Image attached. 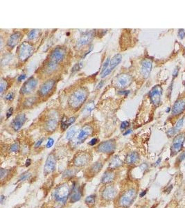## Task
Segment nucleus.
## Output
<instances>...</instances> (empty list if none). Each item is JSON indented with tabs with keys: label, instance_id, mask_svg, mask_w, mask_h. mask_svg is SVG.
I'll return each instance as SVG.
<instances>
[{
	"label": "nucleus",
	"instance_id": "1",
	"mask_svg": "<svg viewBox=\"0 0 185 208\" xmlns=\"http://www.w3.org/2000/svg\"><path fill=\"white\" fill-rule=\"evenodd\" d=\"M137 192L134 187L126 189L117 199V207L119 208H129L137 198Z\"/></svg>",
	"mask_w": 185,
	"mask_h": 208
},
{
	"label": "nucleus",
	"instance_id": "2",
	"mask_svg": "<svg viewBox=\"0 0 185 208\" xmlns=\"http://www.w3.org/2000/svg\"><path fill=\"white\" fill-rule=\"evenodd\" d=\"M72 188L67 182H63L60 185L57 186L53 192V198L56 202L64 204L70 199Z\"/></svg>",
	"mask_w": 185,
	"mask_h": 208
},
{
	"label": "nucleus",
	"instance_id": "3",
	"mask_svg": "<svg viewBox=\"0 0 185 208\" xmlns=\"http://www.w3.org/2000/svg\"><path fill=\"white\" fill-rule=\"evenodd\" d=\"M87 97V90L83 88H79L72 94L68 99V103L72 108H78L85 101Z\"/></svg>",
	"mask_w": 185,
	"mask_h": 208
},
{
	"label": "nucleus",
	"instance_id": "4",
	"mask_svg": "<svg viewBox=\"0 0 185 208\" xmlns=\"http://www.w3.org/2000/svg\"><path fill=\"white\" fill-rule=\"evenodd\" d=\"M66 51L62 47H57L53 50L49 57V61L47 63V69L49 71H53L56 68L57 65L65 58Z\"/></svg>",
	"mask_w": 185,
	"mask_h": 208
},
{
	"label": "nucleus",
	"instance_id": "5",
	"mask_svg": "<svg viewBox=\"0 0 185 208\" xmlns=\"http://www.w3.org/2000/svg\"><path fill=\"white\" fill-rule=\"evenodd\" d=\"M117 194L118 191L113 184H105L101 191V198L105 202H110L116 199Z\"/></svg>",
	"mask_w": 185,
	"mask_h": 208
},
{
	"label": "nucleus",
	"instance_id": "6",
	"mask_svg": "<svg viewBox=\"0 0 185 208\" xmlns=\"http://www.w3.org/2000/svg\"><path fill=\"white\" fill-rule=\"evenodd\" d=\"M92 155L88 152H80L76 153L72 160L73 166L78 168L86 167L92 161Z\"/></svg>",
	"mask_w": 185,
	"mask_h": 208
},
{
	"label": "nucleus",
	"instance_id": "7",
	"mask_svg": "<svg viewBox=\"0 0 185 208\" xmlns=\"http://www.w3.org/2000/svg\"><path fill=\"white\" fill-rule=\"evenodd\" d=\"M185 142V132H181L174 137L172 145L171 147V156L176 155L178 153L180 152L184 147Z\"/></svg>",
	"mask_w": 185,
	"mask_h": 208
},
{
	"label": "nucleus",
	"instance_id": "8",
	"mask_svg": "<svg viewBox=\"0 0 185 208\" xmlns=\"http://www.w3.org/2000/svg\"><path fill=\"white\" fill-rule=\"evenodd\" d=\"M33 52V47L30 43H23L18 49V58L22 61L27 60Z\"/></svg>",
	"mask_w": 185,
	"mask_h": 208
},
{
	"label": "nucleus",
	"instance_id": "9",
	"mask_svg": "<svg viewBox=\"0 0 185 208\" xmlns=\"http://www.w3.org/2000/svg\"><path fill=\"white\" fill-rule=\"evenodd\" d=\"M116 142L114 140L104 141L99 144L97 147V151L105 154H110L115 151Z\"/></svg>",
	"mask_w": 185,
	"mask_h": 208
},
{
	"label": "nucleus",
	"instance_id": "10",
	"mask_svg": "<svg viewBox=\"0 0 185 208\" xmlns=\"http://www.w3.org/2000/svg\"><path fill=\"white\" fill-rule=\"evenodd\" d=\"M93 132V128L90 125H85L80 130L76 138L75 143L76 145H79L80 144L84 142L87 137L92 135Z\"/></svg>",
	"mask_w": 185,
	"mask_h": 208
},
{
	"label": "nucleus",
	"instance_id": "11",
	"mask_svg": "<svg viewBox=\"0 0 185 208\" xmlns=\"http://www.w3.org/2000/svg\"><path fill=\"white\" fill-rule=\"evenodd\" d=\"M103 164L101 161H97L95 163L92 164L90 167H89L85 172V177L87 179H90L94 178L102 170Z\"/></svg>",
	"mask_w": 185,
	"mask_h": 208
},
{
	"label": "nucleus",
	"instance_id": "12",
	"mask_svg": "<svg viewBox=\"0 0 185 208\" xmlns=\"http://www.w3.org/2000/svg\"><path fill=\"white\" fill-rule=\"evenodd\" d=\"M162 91V88L160 85H155L151 89V90L149 92V97L151 102L156 106H157L160 103Z\"/></svg>",
	"mask_w": 185,
	"mask_h": 208
},
{
	"label": "nucleus",
	"instance_id": "13",
	"mask_svg": "<svg viewBox=\"0 0 185 208\" xmlns=\"http://www.w3.org/2000/svg\"><path fill=\"white\" fill-rule=\"evenodd\" d=\"M83 196V192L80 186L77 182H74L72 187L71 194L70 196V201L72 203H74L77 201H80Z\"/></svg>",
	"mask_w": 185,
	"mask_h": 208
},
{
	"label": "nucleus",
	"instance_id": "14",
	"mask_svg": "<svg viewBox=\"0 0 185 208\" xmlns=\"http://www.w3.org/2000/svg\"><path fill=\"white\" fill-rule=\"evenodd\" d=\"M132 77L129 74H120L116 77L115 85L118 88H125L132 83Z\"/></svg>",
	"mask_w": 185,
	"mask_h": 208
},
{
	"label": "nucleus",
	"instance_id": "15",
	"mask_svg": "<svg viewBox=\"0 0 185 208\" xmlns=\"http://www.w3.org/2000/svg\"><path fill=\"white\" fill-rule=\"evenodd\" d=\"M38 85V80L35 79L33 77H31L28 78V80L24 83L23 86L22 87L20 92L23 95H28L31 94L35 90Z\"/></svg>",
	"mask_w": 185,
	"mask_h": 208
},
{
	"label": "nucleus",
	"instance_id": "16",
	"mask_svg": "<svg viewBox=\"0 0 185 208\" xmlns=\"http://www.w3.org/2000/svg\"><path fill=\"white\" fill-rule=\"evenodd\" d=\"M55 164H56V159L55 155L52 153L49 154L47 158L45 167H44V174L45 176H47L54 172Z\"/></svg>",
	"mask_w": 185,
	"mask_h": 208
},
{
	"label": "nucleus",
	"instance_id": "17",
	"mask_svg": "<svg viewBox=\"0 0 185 208\" xmlns=\"http://www.w3.org/2000/svg\"><path fill=\"white\" fill-rule=\"evenodd\" d=\"M185 110V97H180L175 102L172 108V115L178 116L181 115Z\"/></svg>",
	"mask_w": 185,
	"mask_h": 208
},
{
	"label": "nucleus",
	"instance_id": "18",
	"mask_svg": "<svg viewBox=\"0 0 185 208\" xmlns=\"http://www.w3.org/2000/svg\"><path fill=\"white\" fill-rule=\"evenodd\" d=\"M122 59V55H120V54L115 55V56H114L113 58L110 60V65H109L108 68H107V70L101 74L102 78H104V77L107 76V75L110 74L111 72L113 71L114 69L116 67H117V65H118L119 63H121Z\"/></svg>",
	"mask_w": 185,
	"mask_h": 208
},
{
	"label": "nucleus",
	"instance_id": "19",
	"mask_svg": "<svg viewBox=\"0 0 185 208\" xmlns=\"http://www.w3.org/2000/svg\"><path fill=\"white\" fill-rule=\"evenodd\" d=\"M55 83V80H48L46 82H45L40 88L39 94L40 96L43 97L47 96L53 90Z\"/></svg>",
	"mask_w": 185,
	"mask_h": 208
},
{
	"label": "nucleus",
	"instance_id": "20",
	"mask_svg": "<svg viewBox=\"0 0 185 208\" xmlns=\"http://www.w3.org/2000/svg\"><path fill=\"white\" fill-rule=\"evenodd\" d=\"M117 176V174L114 172V170H110V169H107L104 172L103 175L101 180V183L102 184H111L114 182Z\"/></svg>",
	"mask_w": 185,
	"mask_h": 208
},
{
	"label": "nucleus",
	"instance_id": "21",
	"mask_svg": "<svg viewBox=\"0 0 185 208\" xmlns=\"http://www.w3.org/2000/svg\"><path fill=\"white\" fill-rule=\"evenodd\" d=\"M26 116H25L24 114L21 113L19 114L18 115L15 117V119L13 120L12 122V128L15 131H18L20 128L22 127V126L24 125V122H26Z\"/></svg>",
	"mask_w": 185,
	"mask_h": 208
},
{
	"label": "nucleus",
	"instance_id": "22",
	"mask_svg": "<svg viewBox=\"0 0 185 208\" xmlns=\"http://www.w3.org/2000/svg\"><path fill=\"white\" fill-rule=\"evenodd\" d=\"M153 63L151 60L149 59H144L142 62V68H141V74L144 78H148L151 74L152 70Z\"/></svg>",
	"mask_w": 185,
	"mask_h": 208
},
{
	"label": "nucleus",
	"instance_id": "23",
	"mask_svg": "<svg viewBox=\"0 0 185 208\" xmlns=\"http://www.w3.org/2000/svg\"><path fill=\"white\" fill-rule=\"evenodd\" d=\"M94 36H95V32L94 31H88V32H85L83 33L80 38H79L78 41V46L81 47L83 46V45H85L88 44L89 43H90L92 41V40L93 39Z\"/></svg>",
	"mask_w": 185,
	"mask_h": 208
},
{
	"label": "nucleus",
	"instance_id": "24",
	"mask_svg": "<svg viewBox=\"0 0 185 208\" xmlns=\"http://www.w3.org/2000/svg\"><path fill=\"white\" fill-rule=\"evenodd\" d=\"M57 125H58V117H55V115H51L47 121L45 128L47 131L53 132L56 128Z\"/></svg>",
	"mask_w": 185,
	"mask_h": 208
},
{
	"label": "nucleus",
	"instance_id": "25",
	"mask_svg": "<svg viewBox=\"0 0 185 208\" xmlns=\"http://www.w3.org/2000/svg\"><path fill=\"white\" fill-rule=\"evenodd\" d=\"M139 160V155L137 152H130L126 157L125 162L127 165H134Z\"/></svg>",
	"mask_w": 185,
	"mask_h": 208
},
{
	"label": "nucleus",
	"instance_id": "26",
	"mask_svg": "<svg viewBox=\"0 0 185 208\" xmlns=\"http://www.w3.org/2000/svg\"><path fill=\"white\" fill-rule=\"evenodd\" d=\"M21 36L22 35L20 32H16L13 33V34L10 36L9 39L8 40V46L11 48L15 47L20 42Z\"/></svg>",
	"mask_w": 185,
	"mask_h": 208
},
{
	"label": "nucleus",
	"instance_id": "27",
	"mask_svg": "<svg viewBox=\"0 0 185 208\" xmlns=\"http://www.w3.org/2000/svg\"><path fill=\"white\" fill-rule=\"evenodd\" d=\"M123 164L122 160H121L119 157V156H114L113 158L110 160V163H109L108 169L110 170H115L116 169L119 168Z\"/></svg>",
	"mask_w": 185,
	"mask_h": 208
},
{
	"label": "nucleus",
	"instance_id": "28",
	"mask_svg": "<svg viewBox=\"0 0 185 208\" xmlns=\"http://www.w3.org/2000/svg\"><path fill=\"white\" fill-rule=\"evenodd\" d=\"M76 118L74 117H71V118L68 119L66 117H64L63 118V120H62L61 122V128L63 130H65L68 128V127L70 126H71L72 124H74V122H75Z\"/></svg>",
	"mask_w": 185,
	"mask_h": 208
},
{
	"label": "nucleus",
	"instance_id": "29",
	"mask_svg": "<svg viewBox=\"0 0 185 208\" xmlns=\"http://www.w3.org/2000/svg\"><path fill=\"white\" fill-rule=\"evenodd\" d=\"M11 171L10 169H1V172H0V176H1V184H3L4 181L6 180H8V178L11 175Z\"/></svg>",
	"mask_w": 185,
	"mask_h": 208
},
{
	"label": "nucleus",
	"instance_id": "30",
	"mask_svg": "<svg viewBox=\"0 0 185 208\" xmlns=\"http://www.w3.org/2000/svg\"><path fill=\"white\" fill-rule=\"evenodd\" d=\"M85 203L88 207H93L96 203V195H90L85 199Z\"/></svg>",
	"mask_w": 185,
	"mask_h": 208
},
{
	"label": "nucleus",
	"instance_id": "31",
	"mask_svg": "<svg viewBox=\"0 0 185 208\" xmlns=\"http://www.w3.org/2000/svg\"><path fill=\"white\" fill-rule=\"evenodd\" d=\"M76 132V129L75 126L72 127V128H70L67 132V136H66L67 140H71L74 137Z\"/></svg>",
	"mask_w": 185,
	"mask_h": 208
},
{
	"label": "nucleus",
	"instance_id": "32",
	"mask_svg": "<svg viewBox=\"0 0 185 208\" xmlns=\"http://www.w3.org/2000/svg\"><path fill=\"white\" fill-rule=\"evenodd\" d=\"M185 116H183L181 117L180 120H178L177 123L176 124V126H175V129H176V132H179L180 130H181V128L183 127V124H184V120Z\"/></svg>",
	"mask_w": 185,
	"mask_h": 208
},
{
	"label": "nucleus",
	"instance_id": "33",
	"mask_svg": "<svg viewBox=\"0 0 185 208\" xmlns=\"http://www.w3.org/2000/svg\"><path fill=\"white\" fill-rule=\"evenodd\" d=\"M95 107V103H94V102L90 101V103H87V105H85V108H84V110H83V112H85V113H87V114L90 113L92 110H94Z\"/></svg>",
	"mask_w": 185,
	"mask_h": 208
},
{
	"label": "nucleus",
	"instance_id": "34",
	"mask_svg": "<svg viewBox=\"0 0 185 208\" xmlns=\"http://www.w3.org/2000/svg\"><path fill=\"white\" fill-rule=\"evenodd\" d=\"M36 101V98L35 97H31L29 98L26 99V100L24 101V105L26 107H30L34 104Z\"/></svg>",
	"mask_w": 185,
	"mask_h": 208
},
{
	"label": "nucleus",
	"instance_id": "35",
	"mask_svg": "<svg viewBox=\"0 0 185 208\" xmlns=\"http://www.w3.org/2000/svg\"><path fill=\"white\" fill-rule=\"evenodd\" d=\"M77 173V170L76 169H67L65 171V174H64V177L66 178H72L74 176H75Z\"/></svg>",
	"mask_w": 185,
	"mask_h": 208
},
{
	"label": "nucleus",
	"instance_id": "36",
	"mask_svg": "<svg viewBox=\"0 0 185 208\" xmlns=\"http://www.w3.org/2000/svg\"><path fill=\"white\" fill-rule=\"evenodd\" d=\"M38 34V30H37V29L31 30L28 35V40H34L35 38H37Z\"/></svg>",
	"mask_w": 185,
	"mask_h": 208
},
{
	"label": "nucleus",
	"instance_id": "37",
	"mask_svg": "<svg viewBox=\"0 0 185 208\" xmlns=\"http://www.w3.org/2000/svg\"><path fill=\"white\" fill-rule=\"evenodd\" d=\"M7 86H8V83L7 82H6V80L4 79H1V83H0V92H1V94L4 92V90H6Z\"/></svg>",
	"mask_w": 185,
	"mask_h": 208
},
{
	"label": "nucleus",
	"instance_id": "38",
	"mask_svg": "<svg viewBox=\"0 0 185 208\" xmlns=\"http://www.w3.org/2000/svg\"><path fill=\"white\" fill-rule=\"evenodd\" d=\"M177 133V132L176 131V129H175V127H172V128H169V130L166 131V135L169 137H173L175 136V135Z\"/></svg>",
	"mask_w": 185,
	"mask_h": 208
},
{
	"label": "nucleus",
	"instance_id": "39",
	"mask_svg": "<svg viewBox=\"0 0 185 208\" xmlns=\"http://www.w3.org/2000/svg\"><path fill=\"white\" fill-rule=\"evenodd\" d=\"M19 144H18V142H16V143L13 144L12 145H11V148H10V151L12 153H17L19 151Z\"/></svg>",
	"mask_w": 185,
	"mask_h": 208
},
{
	"label": "nucleus",
	"instance_id": "40",
	"mask_svg": "<svg viewBox=\"0 0 185 208\" xmlns=\"http://www.w3.org/2000/svg\"><path fill=\"white\" fill-rule=\"evenodd\" d=\"M30 174L28 172H25L23 174H22L21 176L19 178V182H22V181H24L26 180L28 178L30 177Z\"/></svg>",
	"mask_w": 185,
	"mask_h": 208
},
{
	"label": "nucleus",
	"instance_id": "41",
	"mask_svg": "<svg viewBox=\"0 0 185 208\" xmlns=\"http://www.w3.org/2000/svg\"><path fill=\"white\" fill-rule=\"evenodd\" d=\"M110 58H107V60H105V62L104 63L103 65V68H102V73L103 72H105V70H107V68H108L109 65H110Z\"/></svg>",
	"mask_w": 185,
	"mask_h": 208
},
{
	"label": "nucleus",
	"instance_id": "42",
	"mask_svg": "<svg viewBox=\"0 0 185 208\" xmlns=\"http://www.w3.org/2000/svg\"><path fill=\"white\" fill-rule=\"evenodd\" d=\"M178 38L180 40L184 39L185 37V31L184 29H180L178 30Z\"/></svg>",
	"mask_w": 185,
	"mask_h": 208
},
{
	"label": "nucleus",
	"instance_id": "43",
	"mask_svg": "<svg viewBox=\"0 0 185 208\" xmlns=\"http://www.w3.org/2000/svg\"><path fill=\"white\" fill-rule=\"evenodd\" d=\"M179 71H180V68L178 66L176 67V68L173 70V79H174L176 77L178 76V73H179Z\"/></svg>",
	"mask_w": 185,
	"mask_h": 208
},
{
	"label": "nucleus",
	"instance_id": "44",
	"mask_svg": "<svg viewBox=\"0 0 185 208\" xmlns=\"http://www.w3.org/2000/svg\"><path fill=\"white\" fill-rule=\"evenodd\" d=\"M128 126H129V122H127V121H124V122H123L122 124H121V127H120L121 130H125Z\"/></svg>",
	"mask_w": 185,
	"mask_h": 208
},
{
	"label": "nucleus",
	"instance_id": "45",
	"mask_svg": "<svg viewBox=\"0 0 185 208\" xmlns=\"http://www.w3.org/2000/svg\"><path fill=\"white\" fill-rule=\"evenodd\" d=\"M53 144H54V140H53V139L49 138L47 144V148H51L52 146L53 145Z\"/></svg>",
	"mask_w": 185,
	"mask_h": 208
},
{
	"label": "nucleus",
	"instance_id": "46",
	"mask_svg": "<svg viewBox=\"0 0 185 208\" xmlns=\"http://www.w3.org/2000/svg\"><path fill=\"white\" fill-rule=\"evenodd\" d=\"M13 97H14V94L13 92H9L6 95V99L7 101H11L13 99Z\"/></svg>",
	"mask_w": 185,
	"mask_h": 208
},
{
	"label": "nucleus",
	"instance_id": "47",
	"mask_svg": "<svg viewBox=\"0 0 185 208\" xmlns=\"http://www.w3.org/2000/svg\"><path fill=\"white\" fill-rule=\"evenodd\" d=\"M44 140H45V138H42V139H40V140H38V142L36 143V144H35V147H36V148H38V147H40V146H41V144L43 143Z\"/></svg>",
	"mask_w": 185,
	"mask_h": 208
},
{
	"label": "nucleus",
	"instance_id": "48",
	"mask_svg": "<svg viewBox=\"0 0 185 208\" xmlns=\"http://www.w3.org/2000/svg\"><path fill=\"white\" fill-rule=\"evenodd\" d=\"M184 159H185V151L180 155L179 157H178V161H179V162H182V161L184 160Z\"/></svg>",
	"mask_w": 185,
	"mask_h": 208
},
{
	"label": "nucleus",
	"instance_id": "49",
	"mask_svg": "<svg viewBox=\"0 0 185 208\" xmlns=\"http://www.w3.org/2000/svg\"><path fill=\"white\" fill-rule=\"evenodd\" d=\"M98 141H99V140H98V139H97V138L92 139V140H91L90 142H89V145H90V146H95V144H97V142H98Z\"/></svg>",
	"mask_w": 185,
	"mask_h": 208
},
{
	"label": "nucleus",
	"instance_id": "50",
	"mask_svg": "<svg viewBox=\"0 0 185 208\" xmlns=\"http://www.w3.org/2000/svg\"><path fill=\"white\" fill-rule=\"evenodd\" d=\"M13 112V108H10L9 109H8V110L7 111V113H6V117H7V118H9V117L12 115Z\"/></svg>",
	"mask_w": 185,
	"mask_h": 208
},
{
	"label": "nucleus",
	"instance_id": "51",
	"mask_svg": "<svg viewBox=\"0 0 185 208\" xmlns=\"http://www.w3.org/2000/svg\"><path fill=\"white\" fill-rule=\"evenodd\" d=\"M81 67H82L81 63H78V64H76L74 67L73 71H77V70H78L79 69L81 68Z\"/></svg>",
	"mask_w": 185,
	"mask_h": 208
},
{
	"label": "nucleus",
	"instance_id": "52",
	"mask_svg": "<svg viewBox=\"0 0 185 208\" xmlns=\"http://www.w3.org/2000/svg\"><path fill=\"white\" fill-rule=\"evenodd\" d=\"M26 75L25 74H22V75H20V76L18 77V81H22V80H24L25 78H26Z\"/></svg>",
	"mask_w": 185,
	"mask_h": 208
},
{
	"label": "nucleus",
	"instance_id": "53",
	"mask_svg": "<svg viewBox=\"0 0 185 208\" xmlns=\"http://www.w3.org/2000/svg\"><path fill=\"white\" fill-rule=\"evenodd\" d=\"M130 93V91L129 90H126V91H120L119 92V94H122V95H125V96H127L128 94Z\"/></svg>",
	"mask_w": 185,
	"mask_h": 208
},
{
	"label": "nucleus",
	"instance_id": "54",
	"mask_svg": "<svg viewBox=\"0 0 185 208\" xmlns=\"http://www.w3.org/2000/svg\"><path fill=\"white\" fill-rule=\"evenodd\" d=\"M141 169H142V170H145V169H148V165L146 164H142V165H141Z\"/></svg>",
	"mask_w": 185,
	"mask_h": 208
},
{
	"label": "nucleus",
	"instance_id": "55",
	"mask_svg": "<svg viewBox=\"0 0 185 208\" xmlns=\"http://www.w3.org/2000/svg\"><path fill=\"white\" fill-rule=\"evenodd\" d=\"M146 193H147V190H144V191H143V192H141L140 194H139V196H140V198L144 197V196L146 194Z\"/></svg>",
	"mask_w": 185,
	"mask_h": 208
},
{
	"label": "nucleus",
	"instance_id": "56",
	"mask_svg": "<svg viewBox=\"0 0 185 208\" xmlns=\"http://www.w3.org/2000/svg\"><path fill=\"white\" fill-rule=\"evenodd\" d=\"M172 189H173V185H170L169 187L167 188V189H166V192L170 193V192L172 190Z\"/></svg>",
	"mask_w": 185,
	"mask_h": 208
},
{
	"label": "nucleus",
	"instance_id": "57",
	"mask_svg": "<svg viewBox=\"0 0 185 208\" xmlns=\"http://www.w3.org/2000/svg\"><path fill=\"white\" fill-rule=\"evenodd\" d=\"M31 160H30V159H28L26 162V167H28V166L31 164Z\"/></svg>",
	"mask_w": 185,
	"mask_h": 208
},
{
	"label": "nucleus",
	"instance_id": "58",
	"mask_svg": "<svg viewBox=\"0 0 185 208\" xmlns=\"http://www.w3.org/2000/svg\"><path fill=\"white\" fill-rule=\"evenodd\" d=\"M161 160V157H159V158H158V160H157V162H155V166H157V165H158V164H159V163H160Z\"/></svg>",
	"mask_w": 185,
	"mask_h": 208
},
{
	"label": "nucleus",
	"instance_id": "59",
	"mask_svg": "<svg viewBox=\"0 0 185 208\" xmlns=\"http://www.w3.org/2000/svg\"><path fill=\"white\" fill-rule=\"evenodd\" d=\"M4 199H6V197L4 195H1V203L2 204L3 203H4Z\"/></svg>",
	"mask_w": 185,
	"mask_h": 208
},
{
	"label": "nucleus",
	"instance_id": "60",
	"mask_svg": "<svg viewBox=\"0 0 185 208\" xmlns=\"http://www.w3.org/2000/svg\"><path fill=\"white\" fill-rule=\"evenodd\" d=\"M132 132V130H130V129H129V130H128L127 131H126L125 133H124V135H128V134H130V132Z\"/></svg>",
	"mask_w": 185,
	"mask_h": 208
},
{
	"label": "nucleus",
	"instance_id": "61",
	"mask_svg": "<svg viewBox=\"0 0 185 208\" xmlns=\"http://www.w3.org/2000/svg\"><path fill=\"white\" fill-rule=\"evenodd\" d=\"M171 108H169H169H167V109H166V112H167V113H169V112L170 111H171Z\"/></svg>",
	"mask_w": 185,
	"mask_h": 208
},
{
	"label": "nucleus",
	"instance_id": "62",
	"mask_svg": "<svg viewBox=\"0 0 185 208\" xmlns=\"http://www.w3.org/2000/svg\"><path fill=\"white\" fill-rule=\"evenodd\" d=\"M183 84H184V87H185V81L184 82V83H183Z\"/></svg>",
	"mask_w": 185,
	"mask_h": 208
}]
</instances>
